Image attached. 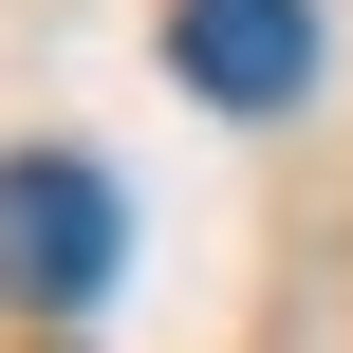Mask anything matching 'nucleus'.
Instances as JSON below:
<instances>
[{
    "mask_svg": "<svg viewBox=\"0 0 353 353\" xmlns=\"http://www.w3.org/2000/svg\"><path fill=\"white\" fill-rule=\"evenodd\" d=\"M112 261H130L112 168L19 149V168H0V298H19V316H93V298H112Z\"/></svg>",
    "mask_w": 353,
    "mask_h": 353,
    "instance_id": "f257e3e1",
    "label": "nucleus"
},
{
    "mask_svg": "<svg viewBox=\"0 0 353 353\" xmlns=\"http://www.w3.org/2000/svg\"><path fill=\"white\" fill-rule=\"evenodd\" d=\"M168 74L205 112H298L316 93V0H168Z\"/></svg>",
    "mask_w": 353,
    "mask_h": 353,
    "instance_id": "f03ea898",
    "label": "nucleus"
}]
</instances>
